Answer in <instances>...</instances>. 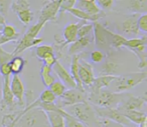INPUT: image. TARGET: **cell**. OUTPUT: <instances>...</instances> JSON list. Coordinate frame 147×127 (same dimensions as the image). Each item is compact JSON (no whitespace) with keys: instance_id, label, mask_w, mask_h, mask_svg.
<instances>
[{"instance_id":"obj_9","label":"cell","mask_w":147,"mask_h":127,"mask_svg":"<svg viewBox=\"0 0 147 127\" xmlns=\"http://www.w3.org/2000/svg\"><path fill=\"white\" fill-rule=\"evenodd\" d=\"M93 108H94L99 119H106V120L113 121V122H116L125 127H130L132 125V123L116 108H101V107L96 106H93Z\"/></svg>"},{"instance_id":"obj_18","label":"cell","mask_w":147,"mask_h":127,"mask_svg":"<svg viewBox=\"0 0 147 127\" xmlns=\"http://www.w3.org/2000/svg\"><path fill=\"white\" fill-rule=\"evenodd\" d=\"M67 12H69V14L74 15L75 17H77V18L81 19V21H85V22H89V23L97 22V21L100 20L101 18H104V17L106 16V12H104V11H102V12L99 13V14L91 15V14H88V13L84 12V11L80 10V9L76 8V7L69 9Z\"/></svg>"},{"instance_id":"obj_42","label":"cell","mask_w":147,"mask_h":127,"mask_svg":"<svg viewBox=\"0 0 147 127\" xmlns=\"http://www.w3.org/2000/svg\"><path fill=\"white\" fill-rule=\"evenodd\" d=\"M137 26H138L139 32L146 33L147 32V14H141L137 20Z\"/></svg>"},{"instance_id":"obj_13","label":"cell","mask_w":147,"mask_h":127,"mask_svg":"<svg viewBox=\"0 0 147 127\" xmlns=\"http://www.w3.org/2000/svg\"><path fill=\"white\" fill-rule=\"evenodd\" d=\"M95 73H94V67L90 62H88L85 59L81 58L79 59V78L82 83V85L85 87L90 88L93 84V81L95 79Z\"/></svg>"},{"instance_id":"obj_24","label":"cell","mask_w":147,"mask_h":127,"mask_svg":"<svg viewBox=\"0 0 147 127\" xmlns=\"http://www.w3.org/2000/svg\"><path fill=\"white\" fill-rule=\"evenodd\" d=\"M0 32H1V35L7 43L19 40V32L11 24H5L4 26H2V30Z\"/></svg>"},{"instance_id":"obj_45","label":"cell","mask_w":147,"mask_h":127,"mask_svg":"<svg viewBox=\"0 0 147 127\" xmlns=\"http://www.w3.org/2000/svg\"><path fill=\"white\" fill-rule=\"evenodd\" d=\"M0 74L2 75L3 78H5V77H10L11 71H10V66H9V63L0 65Z\"/></svg>"},{"instance_id":"obj_39","label":"cell","mask_w":147,"mask_h":127,"mask_svg":"<svg viewBox=\"0 0 147 127\" xmlns=\"http://www.w3.org/2000/svg\"><path fill=\"white\" fill-rule=\"evenodd\" d=\"M96 3L99 6V8L105 12L107 10H110L115 5L116 1H114V0H97Z\"/></svg>"},{"instance_id":"obj_4","label":"cell","mask_w":147,"mask_h":127,"mask_svg":"<svg viewBox=\"0 0 147 127\" xmlns=\"http://www.w3.org/2000/svg\"><path fill=\"white\" fill-rule=\"evenodd\" d=\"M45 25V23H42V22H37V23H35L34 25H31L26 30V32L24 33V35L17 41L16 47H15L14 50L11 53H12L14 56H16L19 53L26 50V49H29V48H31V47L37 46L38 44H40V43L42 42V38L37 37V35L42 30Z\"/></svg>"},{"instance_id":"obj_38","label":"cell","mask_w":147,"mask_h":127,"mask_svg":"<svg viewBox=\"0 0 147 127\" xmlns=\"http://www.w3.org/2000/svg\"><path fill=\"white\" fill-rule=\"evenodd\" d=\"M63 119H65V127H86L82 122L71 117L67 113L63 116Z\"/></svg>"},{"instance_id":"obj_17","label":"cell","mask_w":147,"mask_h":127,"mask_svg":"<svg viewBox=\"0 0 147 127\" xmlns=\"http://www.w3.org/2000/svg\"><path fill=\"white\" fill-rule=\"evenodd\" d=\"M85 21H80L77 23H69L65 26L63 30V46L67 44H71L78 39V31L79 28L82 26Z\"/></svg>"},{"instance_id":"obj_33","label":"cell","mask_w":147,"mask_h":127,"mask_svg":"<svg viewBox=\"0 0 147 127\" xmlns=\"http://www.w3.org/2000/svg\"><path fill=\"white\" fill-rule=\"evenodd\" d=\"M49 53H53V47L51 45H47V44L38 45L34 50L35 57L40 59V60H42L43 57L47 56Z\"/></svg>"},{"instance_id":"obj_30","label":"cell","mask_w":147,"mask_h":127,"mask_svg":"<svg viewBox=\"0 0 147 127\" xmlns=\"http://www.w3.org/2000/svg\"><path fill=\"white\" fill-rule=\"evenodd\" d=\"M133 53L137 56V58L139 59V63H138V68L140 69H144L147 66V62H146V58H147V54H146V45H142V46H139L135 49H131Z\"/></svg>"},{"instance_id":"obj_22","label":"cell","mask_w":147,"mask_h":127,"mask_svg":"<svg viewBox=\"0 0 147 127\" xmlns=\"http://www.w3.org/2000/svg\"><path fill=\"white\" fill-rule=\"evenodd\" d=\"M126 8L135 14H145L147 12V0H129L125 1Z\"/></svg>"},{"instance_id":"obj_10","label":"cell","mask_w":147,"mask_h":127,"mask_svg":"<svg viewBox=\"0 0 147 127\" xmlns=\"http://www.w3.org/2000/svg\"><path fill=\"white\" fill-rule=\"evenodd\" d=\"M61 0H51L47 1L42 8L38 11V21L47 24V22L57 23V14L59 12V6H61Z\"/></svg>"},{"instance_id":"obj_3","label":"cell","mask_w":147,"mask_h":127,"mask_svg":"<svg viewBox=\"0 0 147 127\" xmlns=\"http://www.w3.org/2000/svg\"><path fill=\"white\" fill-rule=\"evenodd\" d=\"M14 127H51L45 111L39 108L24 107L19 112Z\"/></svg>"},{"instance_id":"obj_21","label":"cell","mask_w":147,"mask_h":127,"mask_svg":"<svg viewBox=\"0 0 147 127\" xmlns=\"http://www.w3.org/2000/svg\"><path fill=\"white\" fill-rule=\"evenodd\" d=\"M76 5V8L91 15H96L102 12V10L99 8L95 0H78Z\"/></svg>"},{"instance_id":"obj_14","label":"cell","mask_w":147,"mask_h":127,"mask_svg":"<svg viewBox=\"0 0 147 127\" xmlns=\"http://www.w3.org/2000/svg\"><path fill=\"white\" fill-rule=\"evenodd\" d=\"M141 14H129L127 16L124 17L122 23H121L120 27V31L123 33V36H131V38H134L137 37L139 35V30H138V26H137V20H138L139 16Z\"/></svg>"},{"instance_id":"obj_16","label":"cell","mask_w":147,"mask_h":127,"mask_svg":"<svg viewBox=\"0 0 147 127\" xmlns=\"http://www.w3.org/2000/svg\"><path fill=\"white\" fill-rule=\"evenodd\" d=\"M51 70H53V72H55V74L59 77L61 82L65 85L67 89H73L77 87L76 82H75V80L73 79V77L71 76L69 72L65 68V66H63L59 60H57V62H55V64L51 67Z\"/></svg>"},{"instance_id":"obj_26","label":"cell","mask_w":147,"mask_h":127,"mask_svg":"<svg viewBox=\"0 0 147 127\" xmlns=\"http://www.w3.org/2000/svg\"><path fill=\"white\" fill-rule=\"evenodd\" d=\"M131 123H134L136 125H140L141 122L145 119H147L146 113L143 112L142 110H130L125 111L122 113Z\"/></svg>"},{"instance_id":"obj_35","label":"cell","mask_w":147,"mask_h":127,"mask_svg":"<svg viewBox=\"0 0 147 127\" xmlns=\"http://www.w3.org/2000/svg\"><path fill=\"white\" fill-rule=\"evenodd\" d=\"M49 89L53 92V94L55 95V97H57V98H59V97L65 92V90H67L65 86L61 81H55V82L49 87Z\"/></svg>"},{"instance_id":"obj_43","label":"cell","mask_w":147,"mask_h":127,"mask_svg":"<svg viewBox=\"0 0 147 127\" xmlns=\"http://www.w3.org/2000/svg\"><path fill=\"white\" fill-rule=\"evenodd\" d=\"M42 61H43V65L49 66V67H53V65L55 64V62L57 61V57L55 56V52L49 53V54H47V56L43 57Z\"/></svg>"},{"instance_id":"obj_6","label":"cell","mask_w":147,"mask_h":127,"mask_svg":"<svg viewBox=\"0 0 147 127\" xmlns=\"http://www.w3.org/2000/svg\"><path fill=\"white\" fill-rule=\"evenodd\" d=\"M86 102H88V91L86 90V88L80 89L76 87L73 89H67L55 104L59 108L65 109L73 105Z\"/></svg>"},{"instance_id":"obj_8","label":"cell","mask_w":147,"mask_h":127,"mask_svg":"<svg viewBox=\"0 0 147 127\" xmlns=\"http://www.w3.org/2000/svg\"><path fill=\"white\" fill-rule=\"evenodd\" d=\"M10 8L18 17L19 21L24 26H28L33 20L34 14L30 9L29 1L26 0H14L11 1Z\"/></svg>"},{"instance_id":"obj_37","label":"cell","mask_w":147,"mask_h":127,"mask_svg":"<svg viewBox=\"0 0 147 127\" xmlns=\"http://www.w3.org/2000/svg\"><path fill=\"white\" fill-rule=\"evenodd\" d=\"M92 31H93V23H89V22L84 23V24L79 28L78 39L90 36V34H91Z\"/></svg>"},{"instance_id":"obj_32","label":"cell","mask_w":147,"mask_h":127,"mask_svg":"<svg viewBox=\"0 0 147 127\" xmlns=\"http://www.w3.org/2000/svg\"><path fill=\"white\" fill-rule=\"evenodd\" d=\"M146 43H147V36L143 35L142 37H134V38L127 39L123 47H126L129 50H131V49H135L139 46H142V45H146Z\"/></svg>"},{"instance_id":"obj_49","label":"cell","mask_w":147,"mask_h":127,"mask_svg":"<svg viewBox=\"0 0 147 127\" xmlns=\"http://www.w3.org/2000/svg\"><path fill=\"white\" fill-rule=\"evenodd\" d=\"M139 127H147V119L143 120L142 122H141V124L139 125Z\"/></svg>"},{"instance_id":"obj_40","label":"cell","mask_w":147,"mask_h":127,"mask_svg":"<svg viewBox=\"0 0 147 127\" xmlns=\"http://www.w3.org/2000/svg\"><path fill=\"white\" fill-rule=\"evenodd\" d=\"M77 0H61V6H59V13H63L65 11H69V9L76 6Z\"/></svg>"},{"instance_id":"obj_2","label":"cell","mask_w":147,"mask_h":127,"mask_svg":"<svg viewBox=\"0 0 147 127\" xmlns=\"http://www.w3.org/2000/svg\"><path fill=\"white\" fill-rule=\"evenodd\" d=\"M63 110L71 117L82 122L86 127H102L100 119L90 103H80L67 107Z\"/></svg>"},{"instance_id":"obj_20","label":"cell","mask_w":147,"mask_h":127,"mask_svg":"<svg viewBox=\"0 0 147 127\" xmlns=\"http://www.w3.org/2000/svg\"><path fill=\"white\" fill-rule=\"evenodd\" d=\"M93 38L91 36L84 37V38L77 39L74 43H71L69 48V53L74 56V55H80L89 45L91 44Z\"/></svg>"},{"instance_id":"obj_51","label":"cell","mask_w":147,"mask_h":127,"mask_svg":"<svg viewBox=\"0 0 147 127\" xmlns=\"http://www.w3.org/2000/svg\"><path fill=\"white\" fill-rule=\"evenodd\" d=\"M1 30H2V27H1V26H0V31H1Z\"/></svg>"},{"instance_id":"obj_48","label":"cell","mask_w":147,"mask_h":127,"mask_svg":"<svg viewBox=\"0 0 147 127\" xmlns=\"http://www.w3.org/2000/svg\"><path fill=\"white\" fill-rule=\"evenodd\" d=\"M6 41H5V39L2 37V35H1V32H0V47H2V45L6 44Z\"/></svg>"},{"instance_id":"obj_31","label":"cell","mask_w":147,"mask_h":127,"mask_svg":"<svg viewBox=\"0 0 147 127\" xmlns=\"http://www.w3.org/2000/svg\"><path fill=\"white\" fill-rule=\"evenodd\" d=\"M51 127H65V119L61 113L45 112Z\"/></svg>"},{"instance_id":"obj_1","label":"cell","mask_w":147,"mask_h":127,"mask_svg":"<svg viewBox=\"0 0 147 127\" xmlns=\"http://www.w3.org/2000/svg\"><path fill=\"white\" fill-rule=\"evenodd\" d=\"M125 93L112 92L107 89L88 91V103L101 108H116L125 97Z\"/></svg>"},{"instance_id":"obj_50","label":"cell","mask_w":147,"mask_h":127,"mask_svg":"<svg viewBox=\"0 0 147 127\" xmlns=\"http://www.w3.org/2000/svg\"><path fill=\"white\" fill-rule=\"evenodd\" d=\"M14 125H15V123H12V124L7 125V126H3V127H14Z\"/></svg>"},{"instance_id":"obj_47","label":"cell","mask_w":147,"mask_h":127,"mask_svg":"<svg viewBox=\"0 0 147 127\" xmlns=\"http://www.w3.org/2000/svg\"><path fill=\"white\" fill-rule=\"evenodd\" d=\"M5 24H6V19H5V17L3 16V15L0 14V26L2 27V26H4Z\"/></svg>"},{"instance_id":"obj_28","label":"cell","mask_w":147,"mask_h":127,"mask_svg":"<svg viewBox=\"0 0 147 127\" xmlns=\"http://www.w3.org/2000/svg\"><path fill=\"white\" fill-rule=\"evenodd\" d=\"M26 65V61L24 60V58L19 55L14 56L11 59L10 63H9V66H10V71L12 75H19L22 72L23 68Z\"/></svg>"},{"instance_id":"obj_29","label":"cell","mask_w":147,"mask_h":127,"mask_svg":"<svg viewBox=\"0 0 147 127\" xmlns=\"http://www.w3.org/2000/svg\"><path fill=\"white\" fill-rule=\"evenodd\" d=\"M40 77L41 81H42L43 85H45L47 88H49L53 82H55V77L53 76V70H51V67L45 66V65H41L40 68Z\"/></svg>"},{"instance_id":"obj_12","label":"cell","mask_w":147,"mask_h":127,"mask_svg":"<svg viewBox=\"0 0 147 127\" xmlns=\"http://www.w3.org/2000/svg\"><path fill=\"white\" fill-rule=\"evenodd\" d=\"M145 103H146V95L134 96V95L126 92L124 99L119 104V106L116 107V109L121 113L130 110H141L144 107Z\"/></svg>"},{"instance_id":"obj_34","label":"cell","mask_w":147,"mask_h":127,"mask_svg":"<svg viewBox=\"0 0 147 127\" xmlns=\"http://www.w3.org/2000/svg\"><path fill=\"white\" fill-rule=\"evenodd\" d=\"M37 100L41 103H55L57 101V97L53 94L51 90L49 88H45L42 92L40 93L39 97L37 98Z\"/></svg>"},{"instance_id":"obj_19","label":"cell","mask_w":147,"mask_h":127,"mask_svg":"<svg viewBox=\"0 0 147 127\" xmlns=\"http://www.w3.org/2000/svg\"><path fill=\"white\" fill-rule=\"evenodd\" d=\"M118 75H100L98 77H95L93 81L92 86L90 87V90H101L106 89L111 85L113 81L116 80Z\"/></svg>"},{"instance_id":"obj_36","label":"cell","mask_w":147,"mask_h":127,"mask_svg":"<svg viewBox=\"0 0 147 127\" xmlns=\"http://www.w3.org/2000/svg\"><path fill=\"white\" fill-rule=\"evenodd\" d=\"M106 57H107L106 53H104L101 50H98V49L93 50L92 52L90 53V61L93 63H97V64L102 63L103 61L106 59Z\"/></svg>"},{"instance_id":"obj_27","label":"cell","mask_w":147,"mask_h":127,"mask_svg":"<svg viewBox=\"0 0 147 127\" xmlns=\"http://www.w3.org/2000/svg\"><path fill=\"white\" fill-rule=\"evenodd\" d=\"M81 55V54H80ZM80 55H74L71 57V76L73 77V79L76 82V85L78 88L80 89H85L84 86L82 85L79 78V59H80Z\"/></svg>"},{"instance_id":"obj_25","label":"cell","mask_w":147,"mask_h":127,"mask_svg":"<svg viewBox=\"0 0 147 127\" xmlns=\"http://www.w3.org/2000/svg\"><path fill=\"white\" fill-rule=\"evenodd\" d=\"M107 33H108L109 43H110L111 48L119 49L124 46V43L126 42V40H127L126 37L123 36L122 34L113 32V31H111L110 29H108V28H107Z\"/></svg>"},{"instance_id":"obj_41","label":"cell","mask_w":147,"mask_h":127,"mask_svg":"<svg viewBox=\"0 0 147 127\" xmlns=\"http://www.w3.org/2000/svg\"><path fill=\"white\" fill-rule=\"evenodd\" d=\"M14 57V55L10 52H7L6 50L0 47V65L6 64V63H10L11 59Z\"/></svg>"},{"instance_id":"obj_46","label":"cell","mask_w":147,"mask_h":127,"mask_svg":"<svg viewBox=\"0 0 147 127\" xmlns=\"http://www.w3.org/2000/svg\"><path fill=\"white\" fill-rule=\"evenodd\" d=\"M100 122L102 127H125L121 124H118V123L110 120H106V119H100Z\"/></svg>"},{"instance_id":"obj_44","label":"cell","mask_w":147,"mask_h":127,"mask_svg":"<svg viewBox=\"0 0 147 127\" xmlns=\"http://www.w3.org/2000/svg\"><path fill=\"white\" fill-rule=\"evenodd\" d=\"M11 1H5V0H0V14L3 16H6L9 8H10Z\"/></svg>"},{"instance_id":"obj_15","label":"cell","mask_w":147,"mask_h":127,"mask_svg":"<svg viewBox=\"0 0 147 127\" xmlns=\"http://www.w3.org/2000/svg\"><path fill=\"white\" fill-rule=\"evenodd\" d=\"M10 90L13 94L14 98L16 99L18 105L21 108H24V96H25V88L21 78L19 75H12L10 81Z\"/></svg>"},{"instance_id":"obj_23","label":"cell","mask_w":147,"mask_h":127,"mask_svg":"<svg viewBox=\"0 0 147 127\" xmlns=\"http://www.w3.org/2000/svg\"><path fill=\"white\" fill-rule=\"evenodd\" d=\"M118 67V62L112 57V53L109 52L108 57L105 60V63L103 64L100 73L101 75H116Z\"/></svg>"},{"instance_id":"obj_7","label":"cell","mask_w":147,"mask_h":127,"mask_svg":"<svg viewBox=\"0 0 147 127\" xmlns=\"http://www.w3.org/2000/svg\"><path fill=\"white\" fill-rule=\"evenodd\" d=\"M17 106L20 107L17 103L10 90V77H5L2 79L1 86V100H0V111L6 114L14 113L19 111ZM21 110V109H20Z\"/></svg>"},{"instance_id":"obj_5","label":"cell","mask_w":147,"mask_h":127,"mask_svg":"<svg viewBox=\"0 0 147 127\" xmlns=\"http://www.w3.org/2000/svg\"><path fill=\"white\" fill-rule=\"evenodd\" d=\"M146 78V71H139V72H132L120 75V76H117L116 80H115V89L119 93H125L136 87L140 83L144 82Z\"/></svg>"},{"instance_id":"obj_11","label":"cell","mask_w":147,"mask_h":127,"mask_svg":"<svg viewBox=\"0 0 147 127\" xmlns=\"http://www.w3.org/2000/svg\"><path fill=\"white\" fill-rule=\"evenodd\" d=\"M93 31H94V40L97 49L103 51L104 53L111 52L106 27H104L99 21H97V22L93 23Z\"/></svg>"}]
</instances>
